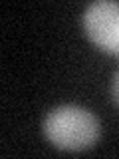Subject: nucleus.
Masks as SVG:
<instances>
[{
	"mask_svg": "<svg viewBox=\"0 0 119 159\" xmlns=\"http://www.w3.org/2000/svg\"><path fill=\"white\" fill-rule=\"evenodd\" d=\"M44 131L54 145L62 149H83L97 139L99 123L86 107L60 106L48 113Z\"/></svg>",
	"mask_w": 119,
	"mask_h": 159,
	"instance_id": "f257e3e1",
	"label": "nucleus"
},
{
	"mask_svg": "<svg viewBox=\"0 0 119 159\" xmlns=\"http://www.w3.org/2000/svg\"><path fill=\"white\" fill-rule=\"evenodd\" d=\"M83 28L97 46L119 54V2L97 0L83 12Z\"/></svg>",
	"mask_w": 119,
	"mask_h": 159,
	"instance_id": "f03ea898",
	"label": "nucleus"
},
{
	"mask_svg": "<svg viewBox=\"0 0 119 159\" xmlns=\"http://www.w3.org/2000/svg\"><path fill=\"white\" fill-rule=\"evenodd\" d=\"M111 93H113V99H115V103L119 106V70L115 72V76H113V84H111Z\"/></svg>",
	"mask_w": 119,
	"mask_h": 159,
	"instance_id": "7ed1b4c3",
	"label": "nucleus"
}]
</instances>
